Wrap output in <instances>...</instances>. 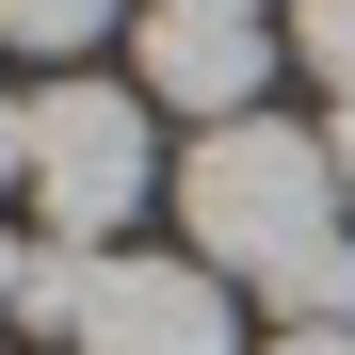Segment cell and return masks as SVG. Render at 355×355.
Wrapping results in <instances>:
<instances>
[{
	"label": "cell",
	"mask_w": 355,
	"mask_h": 355,
	"mask_svg": "<svg viewBox=\"0 0 355 355\" xmlns=\"http://www.w3.org/2000/svg\"><path fill=\"white\" fill-rule=\"evenodd\" d=\"M178 226H194V259H210V275L291 291L355 210H339V162L291 130V113H243V130H194V162H178Z\"/></svg>",
	"instance_id": "6da1fadb"
},
{
	"label": "cell",
	"mask_w": 355,
	"mask_h": 355,
	"mask_svg": "<svg viewBox=\"0 0 355 355\" xmlns=\"http://www.w3.org/2000/svg\"><path fill=\"white\" fill-rule=\"evenodd\" d=\"M49 243H113V226L146 210V81H33V194Z\"/></svg>",
	"instance_id": "7a4b0ae2"
},
{
	"label": "cell",
	"mask_w": 355,
	"mask_h": 355,
	"mask_svg": "<svg viewBox=\"0 0 355 355\" xmlns=\"http://www.w3.org/2000/svg\"><path fill=\"white\" fill-rule=\"evenodd\" d=\"M81 355H226V275L210 259H97Z\"/></svg>",
	"instance_id": "3957f363"
},
{
	"label": "cell",
	"mask_w": 355,
	"mask_h": 355,
	"mask_svg": "<svg viewBox=\"0 0 355 355\" xmlns=\"http://www.w3.org/2000/svg\"><path fill=\"white\" fill-rule=\"evenodd\" d=\"M130 65H146V97H162V113L243 130V113H259V81H275V33H259V17H146V49H130Z\"/></svg>",
	"instance_id": "277c9868"
},
{
	"label": "cell",
	"mask_w": 355,
	"mask_h": 355,
	"mask_svg": "<svg viewBox=\"0 0 355 355\" xmlns=\"http://www.w3.org/2000/svg\"><path fill=\"white\" fill-rule=\"evenodd\" d=\"M113 33V0H0V49H49V65H81Z\"/></svg>",
	"instance_id": "5b68a950"
},
{
	"label": "cell",
	"mask_w": 355,
	"mask_h": 355,
	"mask_svg": "<svg viewBox=\"0 0 355 355\" xmlns=\"http://www.w3.org/2000/svg\"><path fill=\"white\" fill-rule=\"evenodd\" d=\"M291 65L339 81V113H355V0H291Z\"/></svg>",
	"instance_id": "8992f818"
},
{
	"label": "cell",
	"mask_w": 355,
	"mask_h": 355,
	"mask_svg": "<svg viewBox=\"0 0 355 355\" xmlns=\"http://www.w3.org/2000/svg\"><path fill=\"white\" fill-rule=\"evenodd\" d=\"M17 275H33V243H17V226H0V323H17Z\"/></svg>",
	"instance_id": "52a82bcc"
},
{
	"label": "cell",
	"mask_w": 355,
	"mask_h": 355,
	"mask_svg": "<svg viewBox=\"0 0 355 355\" xmlns=\"http://www.w3.org/2000/svg\"><path fill=\"white\" fill-rule=\"evenodd\" d=\"M275 355H355V323H307V339H275Z\"/></svg>",
	"instance_id": "ba28073f"
},
{
	"label": "cell",
	"mask_w": 355,
	"mask_h": 355,
	"mask_svg": "<svg viewBox=\"0 0 355 355\" xmlns=\"http://www.w3.org/2000/svg\"><path fill=\"white\" fill-rule=\"evenodd\" d=\"M146 17H259V0H146Z\"/></svg>",
	"instance_id": "9c48e42d"
},
{
	"label": "cell",
	"mask_w": 355,
	"mask_h": 355,
	"mask_svg": "<svg viewBox=\"0 0 355 355\" xmlns=\"http://www.w3.org/2000/svg\"><path fill=\"white\" fill-rule=\"evenodd\" d=\"M323 162H339V210H355V113H339V146H323Z\"/></svg>",
	"instance_id": "30bf717a"
}]
</instances>
